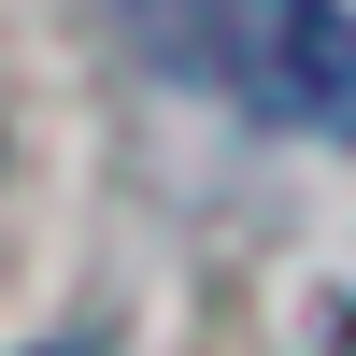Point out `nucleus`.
I'll list each match as a JSON object with an SVG mask.
<instances>
[{"label":"nucleus","instance_id":"f257e3e1","mask_svg":"<svg viewBox=\"0 0 356 356\" xmlns=\"http://www.w3.org/2000/svg\"><path fill=\"white\" fill-rule=\"evenodd\" d=\"M200 57L228 72V100L257 129L356 143V15L342 0H214L200 15Z\"/></svg>","mask_w":356,"mask_h":356}]
</instances>
